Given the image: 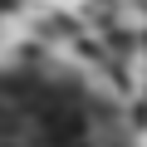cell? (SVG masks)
<instances>
[{
  "label": "cell",
  "instance_id": "cell-1",
  "mask_svg": "<svg viewBox=\"0 0 147 147\" xmlns=\"http://www.w3.org/2000/svg\"><path fill=\"white\" fill-rule=\"evenodd\" d=\"M0 147H127L118 113L69 74H0Z\"/></svg>",
  "mask_w": 147,
  "mask_h": 147
}]
</instances>
